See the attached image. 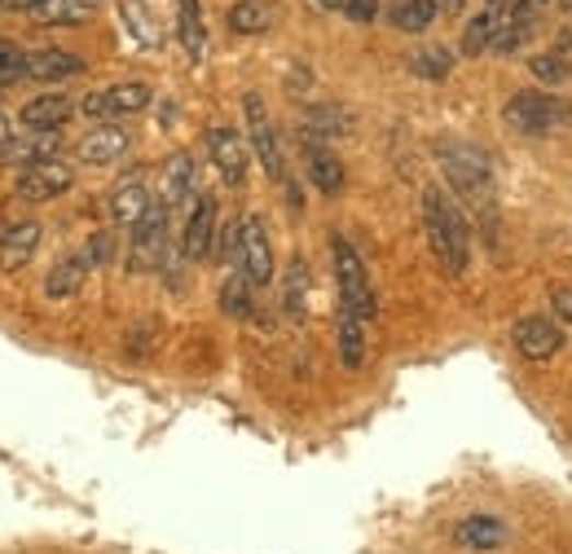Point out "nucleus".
Listing matches in <instances>:
<instances>
[{"mask_svg": "<svg viewBox=\"0 0 572 554\" xmlns=\"http://www.w3.org/2000/svg\"><path fill=\"white\" fill-rule=\"evenodd\" d=\"M423 224H427V242H432L436 259L449 273H467V264H471V233H467L462 211L454 207V198H445L441 185L423 189Z\"/></svg>", "mask_w": 572, "mask_h": 554, "instance_id": "1", "label": "nucleus"}, {"mask_svg": "<svg viewBox=\"0 0 572 554\" xmlns=\"http://www.w3.org/2000/svg\"><path fill=\"white\" fill-rule=\"evenodd\" d=\"M335 282H340V309L370 322L375 318V287H370V273L366 259L357 255L353 242L335 238Z\"/></svg>", "mask_w": 572, "mask_h": 554, "instance_id": "2", "label": "nucleus"}, {"mask_svg": "<svg viewBox=\"0 0 572 554\" xmlns=\"http://www.w3.org/2000/svg\"><path fill=\"white\" fill-rule=\"evenodd\" d=\"M441 163H445L449 185H454L471 207H489L493 181H489L484 154H476V150H467V146H441Z\"/></svg>", "mask_w": 572, "mask_h": 554, "instance_id": "3", "label": "nucleus"}, {"mask_svg": "<svg viewBox=\"0 0 572 554\" xmlns=\"http://www.w3.org/2000/svg\"><path fill=\"white\" fill-rule=\"evenodd\" d=\"M168 259V203H150L146 216L133 224V246H128V268L150 273Z\"/></svg>", "mask_w": 572, "mask_h": 554, "instance_id": "4", "label": "nucleus"}, {"mask_svg": "<svg viewBox=\"0 0 572 554\" xmlns=\"http://www.w3.org/2000/svg\"><path fill=\"white\" fill-rule=\"evenodd\" d=\"M238 268L247 273V282L255 291H264L273 282V242L260 216H242L238 220Z\"/></svg>", "mask_w": 572, "mask_h": 554, "instance_id": "5", "label": "nucleus"}, {"mask_svg": "<svg viewBox=\"0 0 572 554\" xmlns=\"http://www.w3.org/2000/svg\"><path fill=\"white\" fill-rule=\"evenodd\" d=\"M563 119H568V106L554 102L550 93H533V89L515 93L511 106H506V124L519 128V132H528V137H541V132L559 128Z\"/></svg>", "mask_w": 572, "mask_h": 554, "instance_id": "6", "label": "nucleus"}, {"mask_svg": "<svg viewBox=\"0 0 572 554\" xmlns=\"http://www.w3.org/2000/svg\"><path fill=\"white\" fill-rule=\"evenodd\" d=\"M146 106H150V89L137 84V80L111 84V89L89 93V97L80 102V111H84L89 119H124V115H141Z\"/></svg>", "mask_w": 572, "mask_h": 554, "instance_id": "7", "label": "nucleus"}, {"mask_svg": "<svg viewBox=\"0 0 572 554\" xmlns=\"http://www.w3.org/2000/svg\"><path fill=\"white\" fill-rule=\"evenodd\" d=\"M242 115H247V137H251V146H255V154H260V168H264L273 181H282V176H286V163H282V146H277V132H273V124H268L264 102H260L255 93H247V97H242Z\"/></svg>", "mask_w": 572, "mask_h": 554, "instance_id": "8", "label": "nucleus"}, {"mask_svg": "<svg viewBox=\"0 0 572 554\" xmlns=\"http://www.w3.org/2000/svg\"><path fill=\"white\" fill-rule=\"evenodd\" d=\"M71 185H76V172H71L67 163H58V159L32 163V168H23V176H19V198H23V203H49V198H62Z\"/></svg>", "mask_w": 572, "mask_h": 554, "instance_id": "9", "label": "nucleus"}, {"mask_svg": "<svg viewBox=\"0 0 572 554\" xmlns=\"http://www.w3.org/2000/svg\"><path fill=\"white\" fill-rule=\"evenodd\" d=\"M515 348H519L528 361H550V357L563 353V326H559L554 318H541V313L519 318V322H515Z\"/></svg>", "mask_w": 572, "mask_h": 554, "instance_id": "10", "label": "nucleus"}, {"mask_svg": "<svg viewBox=\"0 0 572 554\" xmlns=\"http://www.w3.org/2000/svg\"><path fill=\"white\" fill-rule=\"evenodd\" d=\"M506 19H511V0H484L480 14H476V19L467 23V32H462V54H467V58H480L484 49H493V41L502 36Z\"/></svg>", "mask_w": 572, "mask_h": 554, "instance_id": "11", "label": "nucleus"}, {"mask_svg": "<svg viewBox=\"0 0 572 554\" xmlns=\"http://www.w3.org/2000/svg\"><path fill=\"white\" fill-rule=\"evenodd\" d=\"M207 154H211L216 172L225 176V185L247 181V141L233 128H207Z\"/></svg>", "mask_w": 572, "mask_h": 554, "instance_id": "12", "label": "nucleus"}, {"mask_svg": "<svg viewBox=\"0 0 572 554\" xmlns=\"http://www.w3.org/2000/svg\"><path fill=\"white\" fill-rule=\"evenodd\" d=\"M211 246H216V198L198 194L190 207L185 233H181V251H185V259H203Z\"/></svg>", "mask_w": 572, "mask_h": 554, "instance_id": "13", "label": "nucleus"}, {"mask_svg": "<svg viewBox=\"0 0 572 554\" xmlns=\"http://www.w3.org/2000/svg\"><path fill=\"white\" fill-rule=\"evenodd\" d=\"M71 115H76V102L62 97V93H41V97H32L23 106V124L32 132H62Z\"/></svg>", "mask_w": 572, "mask_h": 554, "instance_id": "14", "label": "nucleus"}, {"mask_svg": "<svg viewBox=\"0 0 572 554\" xmlns=\"http://www.w3.org/2000/svg\"><path fill=\"white\" fill-rule=\"evenodd\" d=\"M80 71H84L80 54H67V49H36V54H27V80L58 84V80H71Z\"/></svg>", "mask_w": 572, "mask_h": 554, "instance_id": "15", "label": "nucleus"}, {"mask_svg": "<svg viewBox=\"0 0 572 554\" xmlns=\"http://www.w3.org/2000/svg\"><path fill=\"white\" fill-rule=\"evenodd\" d=\"M194 189H198V172H194V159L181 150L163 168V203L168 207H194V198H198Z\"/></svg>", "mask_w": 572, "mask_h": 554, "instance_id": "16", "label": "nucleus"}, {"mask_svg": "<svg viewBox=\"0 0 572 554\" xmlns=\"http://www.w3.org/2000/svg\"><path fill=\"white\" fill-rule=\"evenodd\" d=\"M36 246H41V224L36 220L14 224L5 238H0V273H19L23 264H32Z\"/></svg>", "mask_w": 572, "mask_h": 554, "instance_id": "17", "label": "nucleus"}, {"mask_svg": "<svg viewBox=\"0 0 572 554\" xmlns=\"http://www.w3.org/2000/svg\"><path fill=\"white\" fill-rule=\"evenodd\" d=\"M128 132L124 128H115V124H102V128H93L84 141H80V159L84 163H93V168H102V163H115V159H124L128 154Z\"/></svg>", "mask_w": 572, "mask_h": 554, "instance_id": "18", "label": "nucleus"}, {"mask_svg": "<svg viewBox=\"0 0 572 554\" xmlns=\"http://www.w3.org/2000/svg\"><path fill=\"white\" fill-rule=\"evenodd\" d=\"M344 132H353V115L344 106H309L305 111V137H309V146L335 141Z\"/></svg>", "mask_w": 572, "mask_h": 554, "instance_id": "19", "label": "nucleus"}, {"mask_svg": "<svg viewBox=\"0 0 572 554\" xmlns=\"http://www.w3.org/2000/svg\"><path fill=\"white\" fill-rule=\"evenodd\" d=\"M89 255L84 251H76V255H62L58 264H54V273H49V282H45V296L49 300H67V296H76L80 287H84V277H89Z\"/></svg>", "mask_w": 572, "mask_h": 554, "instance_id": "20", "label": "nucleus"}, {"mask_svg": "<svg viewBox=\"0 0 572 554\" xmlns=\"http://www.w3.org/2000/svg\"><path fill=\"white\" fill-rule=\"evenodd\" d=\"M93 14H98V0H45V5L32 10L41 27H80Z\"/></svg>", "mask_w": 572, "mask_h": 554, "instance_id": "21", "label": "nucleus"}, {"mask_svg": "<svg viewBox=\"0 0 572 554\" xmlns=\"http://www.w3.org/2000/svg\"><path fill=\"white\" fill-rule=\"evenodd\" d=\"M506 523L497 519V515H471V519H462L458 523V541L467 545V550H497V545H506Z\"/></svg>", "mask_w": 572, "mask_h": 554, "instance_id": "22", "label": "nucleus"}, {"mask_svg": "<svg viewBox=\"0 0 572 554\" xmlns=\"http://www.w3.org/2000/svg\"><path fill=\"white\" fill-rule=\"evenodd\" d=\"M273 23H277L273 0H238V5L229 10V32H238V36H260Z\"/></svg>", "mask_w": 572, "mask_h": 554, "instance_id": "23", "label": "nucleus"}, {"mask_svg": "<svg viewBox=\"0 0 572 554\" xmlns=\"http://www.w3.org/2000/svg\"><path fill=\"white\" fill-rule=\"evenodd\" d=\"M176 36L185 45V54L198 62L203 49H207V27H203V10L198 0H176Z\"/></svg>", "mask_w": 572, "mask_h": 554, "instance_id": "24", "label": "nucleus"}, {"mask_svg": "<svg viewBox=\"0 0 572 554\" xmlns=\"http://www.w3.org/2000/svg\"><path fill=\"white\" fill-rule=\"evenodd\" d=\"M146 207H150V194H146L141 181H124V185L111 194V203H106V211H111L115 224H137V220L146 216Z\"/></svg>", "mask_w": 572, "mask_h": 554, "instance_id": "25", "label": "nucleus"}, {"mask_svg": "<svg viewBox=\"0 0 572 554\" xmlns=\"http://www.w3.org/2000/svg\"><path fill=\"white\" fill-rule=\"evenodd\" d=\"M436 14H441V0H397L392 27L405 32V36H419V32H427L436 23Z\"/></svg>", "mask_w": 572, "mask_h": 554, "instance_id": "26", "label": "nucleus"}, {"mask_svg": "<svg viewBox=\"0 0 572 554\" xmlns=\"http://www.w3.org/2000/svg\"><path fill=\"white\" fill-rule=\"evenodd\" d=\"M309 176L322 194H340L344 189V163L327 150V146H309Z\"/></svg>", "mask_w": 572, "mask_h": 554, "instance_id": "27", "label": "nucleus"}, {"mask_svg": "<svg viewBox=\"0 0 572 554\" xmlns=\"http://www.w3.org/2000/svg\"><path fill=\"white\" fill-rule=\"evenodd\" d=\"M251 282H247V273L238 268V273H229L225 277V287H220V309H225V318H233V322H247L251 318Z\"/></svg>", "mask_w": 572, "mask_h": 554, "instance_id": "28", "label": "nucleus"}, {"mask_svg": "<svg viewBox=\"0 0 572 554\" xmlns=\"http://www.w3.org/2000/svg\"><path fill=\"white\" fill-rule=\"evenodd\" d=\"M340 361L357 370L366 361V322L353 313H340Z\"/></svg>", "mask_w": 572, "mask_h": 554, "instance_id": "29", "label": "nucleus"}, {"mask_svg": "<svg viewBox=\"0 0 572 554\" xmlns=\"http://www.w3.org/2000/svg\"><path fill=\"white\" fill-rule=\"evenodd\" d=\"M58 150H62L58 132H36V137H27V141H14L10 159L23 163V168H32V163H49V159H58Z\"/></svg>", "mask_w": 572, "mask_h": 554, "instance_id": "30", "label": "nucleus"}, {"mask_svg": "<svg viewBox=\"0 0 572 554\" xmlns=\"http://www.w3.org/2000/svg\"><path fill=\"white\" fill-rule=\"evenodd\" d=\"M305 304H309V268L300 259H291L286 268V318H305Z\"/></svg>", "mask_w": 572, "mask_h": 554, "instance_id": "31", "label": "nucleus"}, {"mask_svg": "<svg viewBox=\"0 0 572 554\" xmlns=\"http://www.w3.org/2000/svg\"><path fill=\"white\" fill-rule=\"evenodd\" d=\"M410 71L423 76V80H445V76L454 71V54L441 49V45H427V49H419V54L410 58Z\"/></svg>", "mask_w": 572, "mask_h": 554, "instance_id": "32", "label": "nucleus"}, {"mask_svg": "<svg viewBox=\"0 0 572 554\" xmlns=\"http://www.w3.org/2000/svg\"><path fill=\"white\" fill-rule=\"evenodd\" d=\"M528 71L541 80V84H550V89H563L568 80H572V71H568V62L559 58V54H537L533 62H528Z\"/></svg>", "mask_w": 572, "mask_h": 554, "instance_id": "33", "label": "nucleus"}, {"mask_svg": "<svg viewBox=\"0 0 572 554\" xmlns=\"http://www.w3.org/2000/svg\"><path fill=\"white\" fill-rule=\"evenodd\" d=\"M19 80H27V54L10 41H0V89H10Z\"/></svg>", "mask_w": 572, "mask_h": 554, "instance_id": "34", "label": "nucleus"}, {"mask_svg": "<svg viewBox=\"0 0 572 554\" xmlns=\"http://www.w3.org/2000/svg\"><path fill=\"white\" fill-rule=\"evenodd\" d=\"M119 10H124V19H128V27H133V36H137V45H155L159 36H155V23L146 19V10H141V0H119Z\"/></svg>", "mask_w": 572, "mask_h": 554, "instance_id": "35", "label": "nucleus"}, {"mask_svg": "<svg viewBox=\"0 0 572 554\" xmlns=\"http://www.w3.org/2000/svg\"><path fill=\"white\" fill-rule=\"evenodd\" d=\"M344 14H348L353 23H370V19L379 14V0H344Z\"/></svg>", "mask_w": 572, "mask_h": 554, "instance_id": "36", "label": "nucleus"}, {"mask_svg": "<svg viewBox=\"0 0 572 554\" xmlns=\"http://www.w3.org/2000/svg\"><path fill=\"white\" fill-rule=\"evenodd\" d=\"M84 255H89V264H106V259H111V233H98V238H89Z\"/></svg>", "mask_w": 572, "mask_h": 554, "instance_id": "37", "label": "nucleus"}, {"mask_svg": "<svg viewBox=\"0 0 572 554\" xmlns=\"http://www.w3.org/2000/svg\"><path fill=\"white\" fill-rule=\"evenodd\" d=\"M550 304H554V318L572 326V291H554V296H550Z\"/></svg>", "mask_w": 572, "mask_h": 554, "instance_id": "38", "label": "nucleus"}, {"mask_svg": "<svg viewBox=\"0 0 572 554\" xmlns=\"http://www.w3.org/2000/svg\"><path fill=\"white\" fill-rule=\"evenodd\" d=\"M14 128H10V119L5 115H0V159H10V150H14Z\"/></svg>", "mask_w": 572, "mask_h": 554, "instance_id": "39", "label": "nucleus"}, {"mask_svg": "<svg viewBox=\"0 0 572 554\" xmlns=\"http://www.w3.org/2000/svg\"><path fill=\"white\" fill-rule=\"evenodd\" d=\"M36 5H45V0H0V10H36Z\"/></svg>", "mask_w": 572, "mask_h": 554, "instance_id": "40", "label": "nucleus"}, {"mask_svg": "<svg viewBox=\"0 0 572 554\" xmlns=\"http://www.w3.org/2000/svg\"><path fill=\"white\" fill-rule=\"evenodd\" d=\"M462 5H467V0H441V10H445V14H462Z\"/></svg>", "mask_w": 572, "mask_h": 554, "instance_id": "41", "label": "nucleus"}, {"mask_svg": "<svg viewBox=\"0 0 572 554\" xmlns=\"http://www.w3.org/2000/svg\"><path fill=\"white\" fill-rule=\"evenodd\" d=\"M563 45H568V49H572V32H563Z\"/></svg>", "mask_w": 572, "mask_h": 554, "instance_id": "42", "label": "nucleus"}, {"mask_svg": "<svg viewBox=\"0 0 572 554\" xmlns=\"http://www.w3.org/2000/svg\"><path fill=\"white\" fill-rule=\"evenodd\" d=\"M559 10H572V0H559Z\"/></svg>", "mask_w": 572, "mask_h": 554, "instance_id": "43", "label": "nucleus"}, {"mask_svg": "<svg viewBox=\"0 0 572 554\" xmlns=\"http://www.w3.org/2000/svg\"><path fill=\"white\" fill-rule=\"evenodd\" d=\"M0 163H5V159H0Z\"/></svg>", "mask_w": 572, "mask_h": 554, "instance_id": "44", "label": "nucleus"}]
</instances>
